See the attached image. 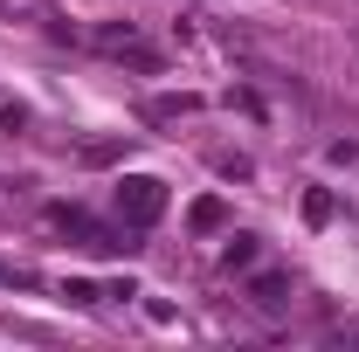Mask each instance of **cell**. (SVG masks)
I'll return each mask as SVG.
<instances>
[{"label":"cell","mask_w":359,"mask_h":352,"mask_svg":"<svg viewBox=\"0 0 359 352\" xmlns=\"http://www.w3.org/2000/svg\"><path fill=\"white\" fill-rule=\"evenodd\" d=\"M249 297H256L263 311H283V304H290V276H256V283H249Z\"/></svg>","instance_id":"7a4b0ae2"},{"label":"cell","mask_w":359,"mask_h":352,"mask_svg":"<svg viewBox=\"0 0 359 352\" xmlns=\"http://www.w3.org/2000/svg\"><path fill=\"white\" fill-rule=\"evenodd\" d=\"M222 263H228V269H256V235H228Z\"/></svg>","instance_id":"3957f363"},{"label":"cell","mask_w":359,"mask_h":352,"mask_svg":"<svg viewBox=\"0 0 359 352\" xmlns=\"http://www.w3.org/2000/svg\"><path fill=\"white\" fill-rule=\"evenodd\" d=\"M194 228H201V235L228 228V208H222V201H194Z\"/></svg>","instance_id":"277c9868"},{"label":"cell","mask_w":359,"mask_h":352,"mask_svg":"<svg viewBox=\"0 0 359 352\" xmlns=\"http://www.w3.org/2000/svg\"><path fill=\"white\" fill-rule=\"evenodd\" d=\"M118 215H125V228H152L166 215V180H152V173L118 180Z\"/></svg>","instance_id":"6da1fadb"},{"label":"cell","mask_w":359,"mask_h":352,"mask_svg":"<svg viewBox=\"0 0 359 352\" xmlns=\"http://www.w3.org/2000/svg\"><path fill=\"white\" fill-rule=\"evenodd\" d=\"M304 215H311V221H332V194H304Z\"/></svg>","instance_id":"5b68a950"}]
</instances>
